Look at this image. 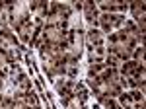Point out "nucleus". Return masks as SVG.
Listing matches in <instances>:
<instances>
[{
	"mask_svg": "<svg viewBox=\"0 0 146 109\" xmlns=\"http://www.w3.org/2000/svg\"><path fill=\"white\" fill-rule=\"evenodd\" d=\"M66 33L68 29L62 25H43L41 27V43L64 47L66 45Z\"/></svg>",
	"mask_w": 146,
	"mask_h": 109,
	"instance_id": "1",
	"label": "nucleus"
},
{
	"mask_svg": "<svg viewBox=\"0 0 146 109\" xmlns=\"http://www.w3.org/2000/svg\"><path fill=\"white\" fill-rule=\"evenodd\" d=\"M84 45H86V39H84V31L80 29V25H72L66 33V53L72 54L74 58H80V54L84 53Z\"/></svg>",
	"mask_w": 146,
	"mask_h": 109,
	"instance_id": "2",
	"label": "nucleus"
},
{
	"mask_svg": "<svg viewBox=\"0 0 146 109\" xmlns=\"http://www.w3.org/2000/svg\"><path fill=\"white\" fill-rule=\"evenodd\" d=\"M8 16H10V25L16 29L23 22L31 20L29 4H25V2H8Z\"/></svg>",
	"mask_w": 146,
	"mask_h": 109,
	"instance_id": "3",
	"label": "nucleus"
},
{
	"mask_svg": "<svg viewBox=\"0 0 146 109\" xmlns=\"http://www.w3.org/2000/svg\"><path fill=\"white\" fill-rule=\"evenodd\" d=\"M117 98H119V105L123 109H144V92L142 90L121 92Z\"/></svg>",
	"mask_w": 146,
	"mask_h": 109,
	"instance_id": "4",
	"label": "nucleus"
},
{
	"mask_svg": "<svg viewBox=\"0 0 146 109\" xmlns=\"http://www.w3.org/2000/svg\"><path fill=\"white\" fill-rule=\"evenodd\" d=\"M125 23H127V20H125L123 14H100V18H98V25L103 33L117 31Z\"/></svg>",
	"mask_w": 146,
	"mask_h": 109,
	"instance_id": "5",
	"label": "nucleus"
},
{
	"mask_svg": "<svg viewBox=\"0 0 146 109\" xmlns=\"http://www.w3.org/2000/svg\"><path fill=\"white\" fill-rule=\"evenodd\" d=\"M55 90H56V94L66 101L70 96H74V94H76V84H74V80H72V78L58 76L55 80Z\"/></svg>",
	"mask_w": 146,
	"mask_h": 109,
	"instance_id": "6",
	"label": "nucleus"
},
{
	"mask_svg": "<svg viewBox=\"0 0 146 109\" xmlns=\"http://www.w3.org/2000/svg\"><path fill=\"white\" fill-rule=\"evenodd\" d=\"M0 49H4L6 53L18 51V37H16V33L12 31L10 27L0 29Z\"/></svg>",
	"mask_w": 146,
	"mask_h": 109,
	"instance_id": "7",
	"label": "nucleus"
},
{
	"mask_svg": "<svg viewBox=\"0 0 146 109\" xmlns=\"http://www.w3.org/2000/svg\"><path fill=\"white\" fill-rule=\"evenodd\" d=\"M33 31H35V23H33V20H27V22H23L22 25H18V27H16V37H18L22 43H29V45H31Z\"/></svg>",
	"mask_w": 146,
	"mask_h": 109,
	"instance_id": "8",
	"label": "nucleus"
},
{
	"mask_svg": "<svg viewBox=\"0 0 146 109\" xmlns=\"http://www.w3.org/2000/svg\"><path fill=\"white\" fill-rule=\"evenodd\" d=\"M80 12L84 14V20L90 23L92 27H96V25H98V18H100V14H98V6H96L94 2H82Z\"/></svg>",
	"mask_w": 146,
	"mask_h": 109,
	"instance_id": "9",
	"label": "nucleus"
},
{
	"mask_svg": "<svg viewBox=\"0 0 146 109\" xmlns=\"http://www.w3.org/2000/svg\"><path fill=\"white\" fill-rule=\"evenodd\" d=\"M129 10L133 12V18H135V25L140 29V31H144V4L142 2H131L129 4Z\"/></svg>",
	"mask_w": 146,
	"mask_h": 109,
	"instance_id": "10",
	"label": "nucleus"
},
{
	"mask_svg": "<svg viewBox=\"0 0 146 109\" xmlns=\"http://www.w3.org/2000/svg\"><path fill=\"white\" fill-rule=\"evenodd\" d=\"M84 39H86V43H90V47H100V45H105L107 35L101 31L100 27H90L88 33L84 35Z\"/></svg>",
	"mask_w": 146,
	"mask_h": 109,
	"instance_id": "11",
	"label": "nucleus"
},
{
	"mask_svg": "<svg viewBox=\"0 0 146 109\" xmlns=\"http://www.w3.org/2000/svg\"><path fill=\"white\" fill-rule=\"evenodd\" d=\"M100 8L103 14H125L129 10L127 2H117V0H109V2H100Z\"/></svg>",
	"mask_w": 146,
	"mask_h": 109,
	"instance_id": "12",
	"label": "nucleus"
},
{
	"mask_svg": "<svg viewBox=\"0 0 146 109\" xmlns=\"http://www.w3.org/2000/svg\"><path fill=\"white\" fill-rule=\"evenodd\" d=\"M107 60V47H90V64H105Z\"/></svg>",
	"mask_w": 146,
	"mask_h": 109,
	"instance_id": "13",
	"label": "nucleus"
},
{
	"mask_svg": "<svg viewBox=\"0 0 146 109\" xmlns=\"http://www.w3.org/2000/svg\"><path fill=\"white\" fill-rule=\"evenodd\" d=\"M64 109H84V101H82V96H70V98L64 101Z\"/></svg>",
	"mask_w": 146,
	"mask_h": 109,
	"instance_id": "14",
	"label": "nucleus"
},
{
	"mask_svg": "<svg viewBox=\"0 0 146 109\" xmlns=\"http://www.w3.org/2000/svg\"><path fill=\"white\" fill-rule=\"evenodd\" d=\"M12 64V58H10V53H6L4 49H0V72L6 74L8 72V66Z\"/></svg>",
	"mask_w": 146,
	"mask_h": 109,
	"instance_id": "15",
	"label": "nucleus"
},
{
	"mask_svg": "<svg viewBox=\"0 0 146 109\" xmlns=\"http://www.w3.org/2000/svg\"><path fill=\"white\" fill-rule=\"evenodd\" d=\"M4 109H31V107H27V105L23 103L22 99L14 98V99H10V103H8V105H6Z\"/></svg>",
	"mask_w": 146,
	"mask_h": 109,
	"instance_id": "16",
	"label": "nucleus"
},
{
	"mask_svg": "<svg viewBox=\"0 0 146 109\" xmlns=\"http://www.w3.org/2000/svg\"><path fill=\"white\" fill-rule=\"evenodd\" d=\"M100 101L105 105V109H123L113 98H103V99H100Z\"/></svg>",
	"mask_w": 146,
	"mask_h": 109,
	"instance_id": "17",
	"label": "nucleus"
},
{
	"mask_svg": "<svg viewBox=\"0 0 146 109\" xmlns=\"http://www.w3.org/2000/svg\"><path fill=\"white\" fill-rule=\"evenodd\" d=\"M8 103H10V98H6V96H2V94H0V109H4Z\"/></svg>",
	"mask_w": 146,
	"mask_h": 109,
	"instance_id": "18",
	"label": "nucleus"
}]
</instances>
